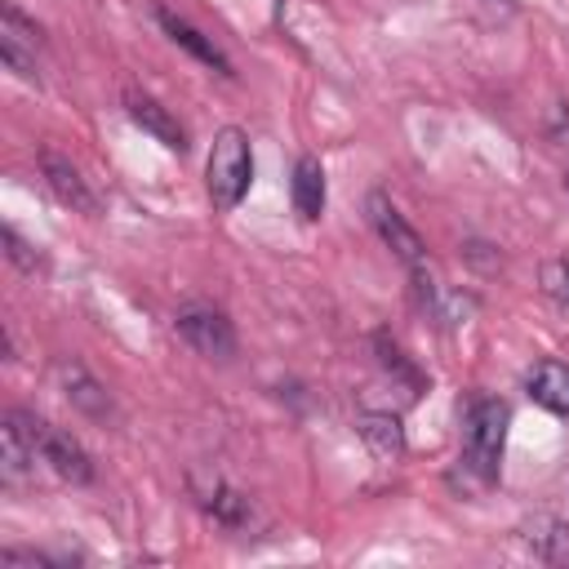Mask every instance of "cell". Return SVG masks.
Masks as SVG:
<instances>
[{"label":"cell","mask_w":569,"mask_h":569,"mask_svg":"<svg viewBox=\"0 0 569 569\" xmlns=\"http://www.w3.org/2000/svg\"><path fill=\"white\" fill-rule=\"evenodd\" d=\"M289 191H293V209H298L302 222H316L325 213V169H320L316 156H298Z\"/></svg>","instance_id":"cell-16"},{"label":"cell","mask_w":569,"mask_h":569,"mask_svg":"<svg viewBox=\"0 0 569 569\" xmlns=\"http://www.w3.org/2000/svg\"><path fill=\"white\" fill-rule=\"evenodd\" d=\"M200 507H204L218 525H227V529H240V525L253 516V502H249L240 489H231L222 476H213L209 489H200Z\"/></svg>","instance_id":"cell-17"},{"label":"cell","mask_w":569,"mask_h":569,"mask_svg":"<svg viewBox=\"0 0 569 569\" xmlns=\"http://www.w3.org/2000/svg\"><path fill=\"white\" fill-rule=\"evenodd\" d=\"M249 178H253V151H249V133L240 124H227L213 133V147H209V164H204V187H209V200L213 209L231 213L244 191H249Z\"/></svg>","instance_id":"cell-2"},{"label":"cell","mask_w":569,"mask_h":569,"mask_svg":"<svg viewBox=\"0 0 569 569\" xmlns=\"http://www.w3.org/2000/svg\"><path fill=\"white\" fill-rule=\"evenodd\" d=\"M31 427H36V453L58 480H67V485H89L93 480V458L84 453V445L71 431H62V427H53L36 413H31Z\"/></svg>","instance_id":"cell-5"},{"label":"cell","mask_w":569,"mask_h":569,"mask_svg":"<svg viewBox=\"0 0 569 569\" xmlns=\"http://www.w3.org/2000/svg\"><path fill=\"white\" fill-rule=\"evenodd\" d=\"M44 49V31L36 18H27L13 0H4L0 9V58L13 76L22 80H36V53Z\"/></svg>","instance_id":"cell-6"},{"label":"cell","mask_w":569,"mask_h":569,"mask_svg":"<svg viewBox=\"0 0 569 569\" xmlns=\"http://www.w3.org/2000/svg\"><path fill=\"white\" fill-rule=\"evenodd\" d=\"M542 293L560 307H569V258H547L542 262Z\"/></svg>","instance_id":"cell-20"},{"label":"cell","mask_w":569,"mask_h":569,"mask_svg":"<svg viewBox=\"0 0 569 569\" xmlns=\"http://www.w3.org/2000/svg\"><path fill=\"white\" fill-rule=\"evenodd\" d=\"M0 244H4V258H9L18 271H36V267H40L36 244H27V240L18 236V227H0Z\"/></svg>","instance_id":"cell-19"},{"label":"cell","mask_w":569,"mask_h":569,"mask_svg":"<svg viewBox=\"0 0 569 569\" xmlns=\"http://www.w3.org/2000/svg\"><path fill=\"white\" fill-rule=\"evenodd\" d=\"M365 218H369V227L378 231V240H382L409 271H418V267L427 262V244H422V236L405 222V213L391 204L387 191H369V196H365Z\"/></svg>","instance_id":"cell-4"},{"label":"cell","mask_w":569,"mask_h":569,"mask_svg":"<svg viewBox=\"0 0 569 569\" xmlns=\"http://www.w3.org/2000/svg\"><path fill=\"white\" fill-rule=\"evenodd\" d=\"M507 422L511 409L498 396H471L462 413V476H471L476 489H489L502 467V445H507Z\"/></svg>","instance_id":"cell-1"},{"label":"cell","mask_w":569,"mask_h":569,"mask_svg":"<svg viewBox=\"0 0 569 569\" xmlns=\"http://www.w3.org/2000/svg\"><path fill=\"white\" fill-rule=\"evenodd\" d=\"M156 22L164 27V36H169L173 44H182V49H187L191 58H200L204 67H213L218 76H236V71H231V58H227L204 31H196L187 18H178V13H169V9H156Z\"/></svg>","instance_id":"cell-13"},{"label":"cell","mask_w":569,"mask_h":569,"mask_svg":"<svg viewBox=\"0 0 569 569\" xmlns=\"http://www.w3.org/2000/svg\"><path fill=\"white\" fill-rule=\"evenodd\" d=\"M173 329H178V338L191 351H200L209 360H231L236 356V329H231L227 311L213 307V302H187V307H178Z\"/></svg>","instance_id":"cell-3"},{"label":"cell","mask_w":569,"mask_h":569,"mask_svg":"<svg viewBox=\"0 0 569 569\" xmlns=\"http://www.w3.org/2000/svg\"><path fill=\"white\" fill-rule=\"evenodd\" d=\"M53 378H58V387H62V396L71 400V409H80L84 418H93V422H107L111 413H116V405H111V391L76 360V356H62L58 365H53Z\"/></svg>","instance_id":"cell-8"},{"label":"cell","mask_w":569,"mask_h":569,"mask_svg":"<svg viewBox=\"0 0 569 569\" xmlns=\"http://www.w3.org/2000/svg\"><path fill=\"white\" fill-rule=\"evenodd\" d=\"M356 436L365 440V449L378 458V462H400L405 458V422H400V413H391V409H365V413H356Z\"/></svg>","instance_id":"cell-11"},{"label":"cell","mask_w":569,"mask_h":569,"mask_svg":"<svg viewBox=\"0 0 569 569\" xmlns=\"http://www.w3.org/2000/svg\"><path fill=\"white\" fill-rule=\"evenodd\" d=\"M124 116L142 129V133H151L160 147H169V151H187V129L169 116V107L164 102H156L151 93H142V89H124Z\"/></svg>","instance_id":"cell-10"},{"label":"cell","mask_w":569,"mask_h":569,"mask_svg":"<svg viewBox=\"0 0 569 569\" xmlns=\"http://www.w3.org/2000/svg\"><path fill=\"white\" fill-rule=\"evenodd\" d=\"M40 173H44V187H49L67 209H76V213H98V196L89 191V182L80 178V169H76L71 160L44 151V156H40Z\"/></svg>","instance_id":"cell-12"},{"label":"cell","mask_w":569,"mask_h":569,"mask_svg":"<svg viewBox=\"0 0 569 569\" xmlns=\"http://www.w3.org/2000/svg\"><path fill=\"white\" fill-rule=\"evenodd\" d=\"M409 276H413L418 311H422V316H431L440 329H458V325H467V320L476 316V307H480V298H476V293L453 289V284H440V280H431L422 267H418V271H409Z\"/></svg>","instance_id":"cell-7"},{"label":"cell","mask_w":569,"mask_h":569,"mask_svg":"<svg viewBox=\"0 0 569 569\" xmlns=\"http://www.w3.org/2000/svg\"><path fill=\"white\" fill-rule=\"evenodd\" d=\"M547 138H551L556 147H569V107H565V102L551 107V116H547Z\"/></svg>","instance_id":"cell-21"},{"label":"cell","mask_w":569,"mask_h":569,"mask_svg":"<svg viewBox=\"0 0 569 569\" xmlns=\"http://www.w3.org/2000/svg\"><path fill=\"white\" fill-rule=\"evenodd\" d=\"M525 391H529L533 405H542L551 413H569V365L556 360V356L538 360L525 378Z\"/></svg>","instance_id":"cell-14"},{"label":"cell","mask_w":569,"mask_h":569,"mask_svg":"<svg viewBox=\"0 0 569 569\" xmlns=\"http://www.w3.org/2000/svg\"><path fill=\"white\" fill-rule=\"evenodd\" d=\"M520 538L533 547V556H542L547 565H569V525L556 516H529L520 525Z\"/></svg>","instance_id":"cell-15"},{"label":"cell","mask_w":569,"mask_h":569,"mask_svg":"<svg viewBox=\"0 0 569 569\" xmlns=\"http://www.w3.org/2000/svg\"><path fill=\"white\" fill-rule=\"evenodd\" d=\"M36 427H31V413L27 409H9L4 422H0V476L4 485H18L31 476L36 467Z\"/></svg>","instance_id":"cell-9"},{"label":"cell","mask_w":569,"mask_h":569,"mask_svg":"<svg viewBox=\"0 0 569 569\" xmlns=\"http://www.w3.org/2000/svg\"><path fill=\"white\" fill-rule=\"evenodd\" d=\"M373 351H378V365H382V373L391 378V382H400L405 387V396L413 400L422 387H427V378H422V369L400 351V342L391 338V333H373Z\"/></svg>","instance_id":"cell-18"},{"label":"cell","mask_w":569,"mask_h":569,"mask_svg":"<svg viewBox=\"0 0 569 569\" xmlns=\"http://www.w3.org/2000/svg\"><path fill=\"white\" fill-rule=\"evenodd\" d=\"M565 191H569V173H565Z\"/></svg>","instance_id":"cell-22"}]
</instances>
